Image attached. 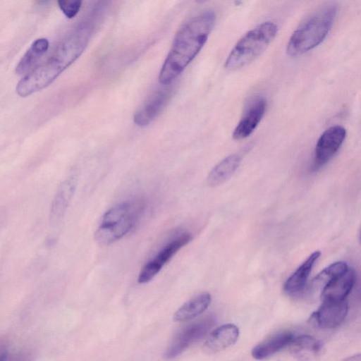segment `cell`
Returning <instances> with one entry per match:
<instances>
[{
	"label": "cell",
	"instance_id": "obj_1",
	"mask_svg": "<svg viewBox=\"0 0 361 361\" xmlns=\"http://www.w3.org/2000/svg\"><path fill=\"white\" fill-rule=\"evenodd\" d=\"M94 28L93 19L80 23L59 42L44 62L33 68L18 82L16 93L20 97H25L52 83L83 53Z\"/></svg>",
	"mask_w": 361,
	"mask_h": 361
},
{
	"label": "cell",
	"instance_id": "obj_2",
	"mask_svg": "<svg viewBox=\"0 0 361 361\" xmlns=\"http://www.w3.org/2000/svg\"><path fill=\"white\" fill-rule=\"evenodd\" d=\"M214 23L215 14L206 11L182 25L161 67L158 77L160 84H170L185 70L205 44Z\"/></svg>",
	"mask_w": 361,
	"mask_h": 361
},
{
	"label": "cell",
	"instance_id": "obj_3",
	"mask_svg": "<svg viewBox=\"0 0 361 361\" xmlns=\"http://www.w3.org/2000/svg\"><path fill=\"white\" fill-rule=\"evenodd\" d=\"M336 6L329 4L313 13L293 32L286 46L290 56H300L321 44L332 27Z\"/></svg>",
	"mask_w": 361,
	"mask_h": 361
},
{
	"label": "cell",
	"instance_id": "obj_4",
	"mask_svg": "<svg viewBox=\"0 0 361 361\" xmlns=\"http://www.w3.org/2000/svg\"><path fill=\"white\" fill-rule=\"evenodd\" d=\"M277 25L266 21L246 32L228 55L224 67L233 71L240 68L260 55L277 34Z\"/></svg>",
	"mask_w": 361,
	"mask_h": 361
},
{
	"label": "cell",
	"instance_id": "obj_5",
	"mask_svg": "<svg viewBox=\"0 0 361 361\" xmlns=\"http://www.w3.org/2000/svg\"><path fill=\"white\" fill-rule=\"evenodd\" d=\"M214 324L212 317L192 322L180 329L173 336L164 357L167 360L175 359L191 345L204 337Z\"/></svg>",
	"mask_w": 361,
	"mask_h": 361
},
{
	"label": "cell",
	"instance_id": "obj_6",
	"mask_svg": "<svg viewBox=\"0 0 361 361\" xmlns=\"http://www.w3.org/2000/svg\"><path fill=\"white\" fill-rule=\"evenodd\" d=\"M192 239L190 233H184L168 243L159 253L142 269L137 278L139 283L149 282L162 269V267L183 247Z\"/></svg>",
	"mask_w": 361,
	"mask_h": 361
},
{
	"label": "cell",
	"instance_id": "obj_7",
	"mask_svg": "<svg viewBox=\"0 0 361 361\" xmlns=\"http://www.w3.org/2000/svg\"><path fill=\"white\" fill-rule=\"evenodd\" d=\"M346 130L342 126H333L325 130L317 140L313 167L316 169L327 163L343 143Z\"/></svg>",
	"mask_w": 361,
	"mask_h": 361
},
{
	"label": "cell",
	"instance_id": "obj_8",
	"mask_svg": "<svg viewBox=\"0 0 361 361\" xmlns=\"http://www.w3.org/2000/svg\"><path fill=\"white\" fill-rule=\"evenodd\" d=\"M347 302L323 301L319 308L311 317L312 322L322 329H333L338 326L348 314Z\"/></svg>",
	"mask_w": 361,
	"mask_h": 361
},
{
	"label": "cell",
	"instance_id": "obj_9",
	"mask_svg": "<svg viewBox=\"0 0 361 361\" xmlns=\"http://www.w3.org/2000/svg\"><path fill=\"white\" fill-rule=\"evenodd\" d=\"M266 109V99L263 97L255 98L234 128L233 137L236 140H240L249 137L260 123Z\"/></svg>",
	"mask_w": 361,
	"mask_h": 361
},
{
	"label": "cell",
	"instance_id": "obj_10",
	"mask_svg": "<svg viewBox=\"0 0 361 361\" xmlns=\"http://www.w3.org/2000/svg\"><path fill=\"white\" fill-rule=\"evenodd\" d=\"M77 182L76 175H69L59 185L50 207L51 223H58L64 216L75 191Z\"/></svg>",
	"mask_w": 361,
	"mask_h": 361
},
{
	"label": "cell",
	"instance_id": "obj_11",
	"mask_svg": "<svg viewBox=\"0 0 361 361\" xmlns=\"http://www.w3.org/2000/svg\"><path fill=\"white\" fill-rule=\"evenodd\" d=\"M140 215L133 214L118 222L100 224L94 235L95 241L98 244L107 245L122 238L133 228Z\"/></svg>",
	"mask_w": 361,
	"mask_h": 361
},
{
	"label": "cell",
	"instance_id": "obj_12",
	"mask_svg": "<svg viewBox=\"0 0 361 361\" xmlns=\"http://www.w3.org/2000/svg\"><path fill=\"white\" fill-rule=\"evenodd\" d=\"M355 281V271L348 267L343 272L331 280L322 290L323 301L345 300L350 293Z\"/></svg>",
	"mask_w": 361,
	"mask_h": 361
},
{
	"label": "cell",
	"instance_id": "obj_13",
	"mask_svg": "<svg viewBox=\"0 0 361 361\" xmlns=\"http://www.w3.org/2000/svg\"><path fill=\"white\" fill-rule=\"evenodd\" d=\"M239 336L238 328L233 324H224L208 336L203 348L208 353H216L233 345Z\"/></svg>",
	"mask_w": 361,
	"mask_h": 361
},
{
	"label": "cell",
	"instance_id": "obj_14",
	"mask_svg": "<svg viewBox=\"0 0 361 361\" xmlns=\"http://www.w3.org/2000/svg\"><path fill=\"white\" fill-rule=\"evenodd\" d=\"M169 95V92L166 90H159L154 92L135 113L133 121L135 125L144 127L152 123L165 105Z\"/></svg>",
	"mask_w": 361,
	"mask_h": 361
},
{
	"label": "cell",
	"instance_id": "obj_15",
	"mask_svg": "<svg viewBox=\"0 0 361 361\" xmlns=\"http://www.w3.org/2000/svg\"><path fill=\"white\" fill-rule=\"evenodd\" d=\"M290 345L293 355L298 361H316L322 351L321 341L308 335L294 337Z\"/></svg>",
	"mask_w": 361,
	"mask_h": 361
},
{
	"label": "cell",
	"instance_id": "obj_16",
	"mask_svg": "<svg viewBox=\"0 0 361 361\" xmlns=\"http://www.w3.org/2000/svg\"><path fill=\"white\" fill-rule=\"evenodd\" d=\"M290 331H283L259 343L252 350V355L256 360L268 358L289 345L294 338Z\"/></svg>",
	"mask_w": 361,
	"mask_h": 361
},
{
	"label": "cell",
	"instance_id": "obj_17",
	"mask_svg": "<svg viewBox=\"0 0 361 361\" xmlns=\"http://www.w3.org/2000/svg\"><path fill=\"white\" fill-rule=\"evenodd\" d=\"M321 255L319 250L312 252L305 261L286 280L283 289L288 294H293L300 291L305 286L307 278Z\"/></svg>",
	"mask_w": 361,
	"mask_h": 361
},
{
	"label": "cell",
	"instance_id": "obj_18",
	"mask_svg": "<svg viewBox=\"0 0 361 361\" xmlns=\"http://www.w3.org/2000/svg\"><path fill=\"white\" fill-rule=\"evenodd\" d=\"M211 295L202 293L183 303L173 314L176 322L190 321L204 312L211 302Z\"/></svg>",
	"mask_w": 361,
	"mask_h": 361
},
{
	"label": "cell",
	"instance_id": "obj_19",
	"mask_svg": "<svg viewBox=\"0 0 361 361\" xmlns=\"http://www.w3.org/2000/svg\"><path fill=\"white\" fill-rule=\"evenodd\" d=\"M240 161L241 157L236 154L222 159L209 172L207 177L208 185L216 187L226 181L237 170Z\"/></svg>",
	"mask_w": 361,
	"mask_h": 361
},
{
	"label": "cell",
	"instance_id": "obj_20",
	"mask_svg": "<svg viewBox=\"0 0 361 361\" xmlns=\"http://www.w3.org/2000/svg\"><path fill=\"white\" fill-rule=\"evenodd\" d=\"M49 46V42L47 38L42 37L35 40L20 59L16 67V73L18 75H23L32 71L40 58L47 52Z\"/></svg>",
	"mask_w": 361,
	"mask_h": 361
},
{
	"label": "cell",
	"instance_id": "obj_21",
	"mask_svg": "<svg viewBox=\"0 0 361 361\" xmlns=\"http://www.w3.org/2000/svg\"><path fill=\"white\" fill-rule=\"evenodd\" d=\"M348 265L343 262H336L323 269L313 280L316 286L324 287L334 278L343 272L348 268Z\"/></svg>",
	"mask_w": 361,
	"mask_h": 361
},
{
	"label": "cell",
	"instance_id": "obj_22",
	"mask_svg": "<svg viewBox=\"0 0 361 361\" xmlns=\"http://www.w3.org/2000/svg\"><path fill=\"white\" fill-rule=\"evenodd\" d=\"M58 5L61 11L68 18H74L79 12L81 6V1H58Z\"/></svg>",
	"mask_w": 361,
	"mask_h": 361
},
{
	"label": "cell",
	"instance_id": "obj_23",
	"mask_svg": "<svg viewBox=\"0 0 361 361\" xmlns=\"http://www.w3.org/2000/svg\"><path fill=\"white\" fill-rule=\"evenodd\" d=\"M343 361H361V355L360 354L353 355L352 356L348 357Z\"/></svg>",
	"mask_w": 361,
	"mask_h": 361
},
{
	"label": "cell",
	"instance_id": "obj_24",
	"mask_svg": "<svg viewBox=\"0 0 361 361\" xmlns=\"http://www.w3.org/2000/svg\"><path fill=\"white\" fill-rule=\"evenodd\" d=\"M7 351L6 349L0 348V361H6Z\"/></svg>",
	"mask_w": 361,
	"mask_h": 361
}]
</instances>
